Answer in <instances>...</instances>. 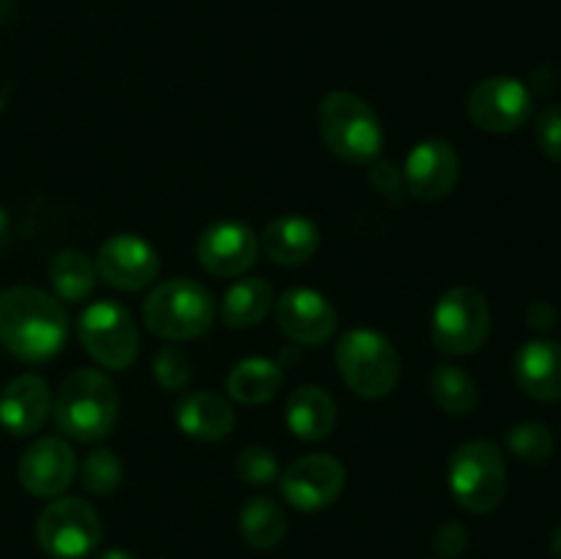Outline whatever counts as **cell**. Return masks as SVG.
I'll return each instance as SVG.
<instances>
[{
  "label": "cell",
  "instance_id": "cell-26",
  "mask_svg": "<svg viewBox=\"0 0 561 559\" xmlns=\"http://www.w3.org/2000/svg\"><path fill=\"white\" fill-rule=\"evenodd\" d=\"M96 263L82 250H60L49 263V283L58 299L82 301L96 288Z\"/></svg>",
  "mask_w": 561,
  "mask_h": 559
},
{
  "label": "cell",
  "instance_id": "cell-22",
  "mask_svg": "<svg viewBox=\"0 0 561 559\" xmlns=\"http://www.w3.org/2000/svg\"><path fill=\"white\" fill-rule=\"evenodd\" d=\"M283 365L268 356H247L228 373V395L241 406L268 403L283 389Z\"/></svg>",
  "mask_w": 561,
  "mask_h": 559
},
{
  "label": "cell",
  "instance_id": "cell-7",
  "mask_svg": "<svg viewBox=\"0 0 561 559\" xmlns=\"http://www.w3.org/2000/svg\"><path fill=\"white\" fill-rule=\"evenodd\" d=\"M491 334V305L469 285L442 294L431 316V338L442 354L469 356L485 345Z\"/></svg>",
  "mask_w": 561,
  "mask_h": 559
},
{
  "label": "cell",
  "instance_id": "cell-10",
  "mask_svg": "<svg viewBox=\"0 0 561 559\" xmlns=\"http://www.w3.org/2000/svg\"><path fill=\"white\" fill-rule=\"evenodd\" d=\"M531 107L535 99L526 82L518 77L493 75L477 82L466 99V113H469L471 124L482 132H515L531 118Z\"/></svg>",
  "mask_w": 561,
  "mask_h": 559
},
{
  "label": "cell",
  "instance_id": "cell-28",
  "mask_svg": "<svg viewBox=\"0 0 561 559\" xmlns=\"http://www.w3.org/2000/svg\"><path fill=\"white\" fill-rule=\"evenodd\" d=\"M507 447L524 464H546L557 449V436L542 422H518L507 431Z\"/></svg>",
  "mask_w": 561,
  "mask_h": 559
},
{
  "label": "cell",
  "instance_id": "cell-36",
  "mask_svg": "<svg viewBox=\"0 0 561 559\" xmlns=\"http://www.w3.org/2000/svg\"><path fill=\"white\" fill-rule=\"evenodd\" d=\"M551 554H553V559H561V524L553 529V535H551Z\"/></svg>",
  "mask_w": 561,
  "mask_h": 559
},
{
  "label": "cell",
  "instance_id": "cell-18",
  "mask_svg": "<svg viewBox=\"0 0 561 559\" xmlns=\"http://www.w3.org/2000/svg\"><path fill=\"white\" fill-rule=\"evenodd\" d=\"M513 373L518 387L540 403L561 400V343L557 340H529L515 354Z\"/></svg>",
  "mask_w": 561,
  "mask_h": 559
},
{
  "label": "cell",
  "instance_id": "cell-35",
  "mask_svg": "<svg viewBox=\"0 0 561 559\" xmlns=\"http://www.w3.org/2000/svg\"><path fill=\"white\" fill-rule=\"evenodd\" d=\"M99 559H137L131 551H124V548H110V551H104Z\"/></svg>",
  "mask_w": 561,
  "mask_h": 559
},
{
  "label": "cell",
  "instance_id": "cell-11",
  "mask_svg": "<svg viewBox=\"0 0 561 559\" xmlns=\"http://www.w3.org/2000/svg\"><path fill=\"white\" fill-rule=\"evenodd\" d=\"M345 488V466L334 455L310 453L290 460L279 475V491L290 507L318 513L340 499Z\"/></svg>",
  "mask_w": 561,
  "mask_h": 559
},
{
  "label": "cell",
  "instance_id": "cell-29",
  "mask_svg": "<svg viewBox=\"0 0 561 559\" xmlns=\"http://www.w3.org/2000/svg\"><path fill=\"white\" fill-rule=\"evenodd\" d=\"M153 378L164 392H181L190 387L192 365L190 356L179 349V345H164L153 356Z\"/></svg>",
  "mask_w": 561,
  "mask_h": 559
},
{
  "label": "cell",
  "instance_id": "cell-19",
  "mask_svg": "<svg viewBox=\"0 0 561 559\" xmlns=\"http://www.w3.org/2000/svg\"><path fill=\"white\" fill-rule=\"evenodd\" d=\"M321 247V230L301 214H283L272 219L261 236V250L277 266H301Z\"/></svg>",
  "mask_w": 561,
  "mask_h": 559
},
{
  "label": "cell",
  "instance_id": "cell-21",
  "mask_svg": "<svg viewBox=\"0 0 561 559\" xmlns=\"http://www.w3.org/2000/svg\"><path fill=\"white\" fill-rule=\"evenodd\" d=\"M285 425L301 442H321L337 425V403L316 384H301L285 403Z\"/></svg>",
  "mask_w": 561,
  "mask_h": 559
},
{
  "label": "cell",
  "instance_id": "cell-30",
  "mask_svg": "<svg viewBox=\"0 0 561 559\" xmlns=\"http://www.w3.org/2000/svg\"><path fill=\"white\" fill-rule=\"evenodd\" d=\"M236 475L247 486H268L279 477V464L272 449L266 447H244L236 458Z\"/></svg>",
  "mask_w": 561,
  "mask_h": 559
},
{
  "label": "cell",
  "instance_id": "cell-16",
  "mask_svg": "<svg viewBox=\"0 0 561 559\" xmlns=\"http://www.w3.org/2000/svg\"><path fill=\"white\" fill-rule=\"evenodd\" d=\"M279 332L299 345H321L337 329V310L316 288H288L274 301Z\"/></svg>",
  "mask_w": 561,
  "mask_h": 559
},
{
  "label": "cell",
  "instance_id": "cell-12",
  "mask_svg": "<svg viewBox=\"0 0 561 559\" xmlns=\"http://www.w3.org/2000/svg\"><path fill=\"white\" fill-rule=\"evenodd\" d=\"M96 274L118 290H142L153 285L159 274V255L142 236L113 233L99 244Z\"/></svg>",
  "mask_w": 561,
  "mask_h": 559
},
{
  "label": "cell",
  "instance_id": "cell-33",
  "mask_svg": "<svg viewBox=\"0 0 561 559\" xmlns=\"http://www.w3.org/2000/svg\"><path fill=\"white\" fill-rule=\"evenodd\" d=\"M433 546H436V551L442 554V557H460V554L466 551V546H469V535H466L463 526L449 521V524L438 526L436 537H433Z\"/></svg>",
  "mask_w": 561,
  "mask_h": 559
},
{
  "label": "cell",
  "instance_id": "cell-25",
  "mask_svg": "<svg viewBox=\"0 0 561 559\" xmlns=\"http://www.w3.org/2000/svg\"><path fill=\"white\" fill-rule=\"evenodd\" d=\"M239 532L244 543L257 551H268L277 546L288 532V518L279 502L272 497H252L239 513Z\"/></svg>",
  "mask_w": 561,
  "mask_h": 559
},
{
  "label": "cell",
  "instance_id": "cell-4",
  "mask_svg": "<svg viewBox=\"0 0 561 559\" xmlns=\"http://www.w3.org/2000/svg\"><path fill=\"white\" fill-rule=\"evenodd\" d=\"M217 305L206 285L190 277H173L153 285L142 301V323L157 338L181 343L211 329Z\"/></svg>",
  "mask_w": 561,
  "mask_h": 559
},
{
  "label": "cell",
  "instance_id": "cell-14",
  "mask_svg": "<svg viewBox=\"0 0 561 559\" xmlns=\"http://www.w3.org/2000/svg\"><path fill=\"white\" fill-rule=\"evenodd\" d=\"M460 157L453 142L427 137L416 142L403 164V181L411 197L422 203L444 201L458 186Z\"/></svg>",
  "mask_w": 561,
  "mask_h": 559
},
{
  "label": "cell",
  "instance_id": "cell-37",
  "mask_svg": "<svg viewBox=\"0 0 561 559\" xmlns=\"http://www.w3.org/2000/svg\"><path fill=\"white\" fill-rule=\"evenodd\" d=\"M5 233H9V214H5L3 208H0V241L5 239Z\"/></svg>",
  "mask_w": 561,
  "mask_h": 559
},
{
  "label": "cell",
  "instance_id": "cell-17",
  "mask_svg": "<svg viewBox=\"0 0 561 559\" xmlns=\"http://www.w3.org/2000/svg\"><path fill=\"white\" fill-rule=\"evenodd\" d=\"M53 411V392L36 373L16 376L0 392V425L11 436H31L47 422Z\"/></svg>",
  "mask_w": 561,
  "mask_h": 559
},
{
  "label": "cell",
  "instance_id": "cell-3",
  "mask_svg": "<svg viewBox=\"0 0 561 559\" xmlns=\"http://www.w3.org/2000/svg\"><path fill=\"white\" fill-rule=\"evenodd\" d=\"M318 129L329 151L348 164L376 162L383 148L381 118L359 93H327L318 104Z\"/></svg>",
  "mask_w": 561,
  "mask_h": 559
},
{
  "label": "cell",
  "instance_id": "cell-1",
  "mask_svg": "<svg viewBox=\"0 0 561 559\" xmlns=\"http://www.w3.org/2000/svg\"><path fill=\"white\" fill-rule=\"evenodd\" d=\"M69 338V316L58 296L33 285H16L0 294V343L16 360L47 362Z\"/></svg>",
  "mask_w": 561,
  "mask_h": 559
},
{
  "label": "cell",
  "instance_id": "cell-13",
  "mask_svg": "<svg viewBox=\"0 0 561 559\" xmlns=\"http://www.w3.org/2000/svg\"><path fill=\"white\" fill-rule=\"evenodd\" d=\"M261 255V239L239 219H219L197 239V261L214 277H241Z\"/></svg>",
  "mask_w": 561,
  "mask_h": 559
},
{
  "label": "cell",
  "instance_id": "cell-20",
  "mask_svg": "<svg viewBox=\"0 0 561 559\" xmlns=\"http://www.w3.org/2000/svg\"><path fill=\"white\" fill-rule=\"evenodd\" d=\"M175 425L197 442H222L236 425V411L228 398L217 392H192L175 406Z\"/></svg>",
  "mask_w": 561,
  "mask_h": 559
},
{
  "label": "cell",
  "instance_id": "cell-2",
  "mask_svg": "<svg viewBox=\"0 0 561 559\" xmlns=\"http://www.w3.org/2000/svg\"><path fill=\"white\" fill-rule=\"evenodd\" d=\"M121 398L115 384L104 376L102 370H82L69 373L64 378L55 398V422L60 433H66L75 442H102L110 436L118 422Z\"/></svg>",
  "mask_w": 561,
  "mask_h": 559
},
{
  "label": "cell",
  "instance_id": "cell-15",
  "mask_svg": "<svg viewBox=\"0 0 561 559\" xmlns=\"http://www.w3.org/2000/svg\"><path fill=\"white\" fill-rule=\"evenodd\" d=\"M77 466V455L66 438L44 436L22 453L16 477L31 497L53 499L75 482Z\"/></svg>",
  "mask_w": 561,
  "mask_h": 559
},
{
  "label": "cell",
  "instance_id": "cell-23",
  "mask_svg": "<svg viewBox=\"0 0 561 559\" xmlns=\"http://www.w3.org/2000/svg\"><path fill=\"white\" fill-rule=\"evenodd\" d=\"M274 290L263 277H241L225 290L222 318L233 329H252L272 312Z\"/></svg>",
  "mask_w": 561,
  "mask_h": 559
},
{
  "label": "cell",
  "instance_id": "cell-31",
  "mask_svg": "<svg viewBox=\"0 0 561 559\" xmlns=\"http://www.w3.org/2000/svg\"><path fill=\"white\" fill-rule=\"evenodd\" d=\"M535 137L540 151L553 162H561V104H548L535 121Z\"/></svg>",
  "mask_w": 561,
  "mask_h": 559
},
{
  "label": "cell",
  "instance_id": "cell-27",
  "mask_svg": "<svg viewBox=\"0 0 561 559\" xmlns=\"http://www.w3.org/2000/svg\"><path fill=\"white\" fill-rule=\"evenodd\" d=\"M77 471H80V480L85 486V491L93 493V497H107L124 480V464L107 447L91 449L85 455V460H82V466H77Z\"/></svg>",
  "mask_w": 561,
  "mask_h": 559
},
{
  "label": "cell",
  "instance_id": "cell-9",
  "mask_svg": "<svg viewBox=\"0 0 561 559\" xmlns=\"http://www.w3.org/2000/svg\"><path fill=\"white\" fill-rule=\"evenodd\" d=\"M102 518L85 499H55L38 513L36 540L53 559H82L102 543Z\"/></svg>",
  "mask_w": 561,
  "mask_h": 559
},
{
  "label": "cell",
  "instance_id": "cell-24",
  "mask_svg": "<svg viewBox=\"0 0 561 559\" xmlns=\"http://www.w3.org/2000/svg\"><path fill=\"white\" fill-rule=\"evenodd\" d=\"M431 398L444 414L466 417L480 403V387L469 370L442 362L431 370Z\"/></svg>",
  "mask_w": 561,
  "mask_h": 559
},
{
  "label": "cell",
  "instance_id": "cell-8",
  "mask_svg": "<svg viewBox=\"0 0 561 559\" xmlns=\"http://www.w3.org/2000/svg\"><path fill=\"white\" fill-rule=\"evenodd\" d=\"M88 356L107 370H126L140 354V329L131 312L115 299L93 301L77 321Z\"/></svg>",
  "mask_w": 561,
  "mask_h": 559
},
{
  "label": "cell",
  "instance_id": "cell-5",
  "mask_svg": "<svg viewBox=\"0 0 561 559\" xmlns=\"http://www.w3.org/2000/svg\"><path fill=\"white\" fill-rule=\"evenodd\" d=\"M337 373L359 398H387L400 381V354L376 329H348L334 349Z\"/></svg>",
  "mask_w": 561,
  "mask_h": 559
},
{
  "label": "cell",
  "instance_id": "cell-32",
  "mask_svg": "<svg viewBox=\"0 0 561 559\" xmlns=\"http://www.w3.org/2000/svg\"><path fill=\"white\" fill-rule=\"evenodd\" d=\"M370 184L376 186V192H381L383 197H392V201H398L400 192L405 190L403 170L394 168L392 162H376L370 168Z\"/></svg>",
  "mask_w": 561,
  "mask_h": 559
},
{
  "label": "cell",
  "instance_id": "cell-6",
  "mask_svg": "<svg viewBox=\"0 0 561 559\" xmlns=\"http://www.w3.org/2000/svg\"><path fill=\"white\" fill-rule=\"evenodd\" d=\"M449 491L455 502L474 515H488L507 497V464L493 442L460 444L447 466Z\"/></svg>",
  "mask_w": 561,
  "mask_h": 559
},
{
  "label": "cell",
  "instance_id": "cell-34",
  "mask_svg": "<svg viewBox=\"0 0 561 559\" xmlns=\"http://www.w3.org/2000/svg\"><path fill=\"white\" fill-rule=\"evenodd\" d=\"M557 323V310L548 301H535L529 307V327L535 329H551Z\"/></svg>",
  "mask_w": 561,
  "mask_h": 559
}]
</instances>
